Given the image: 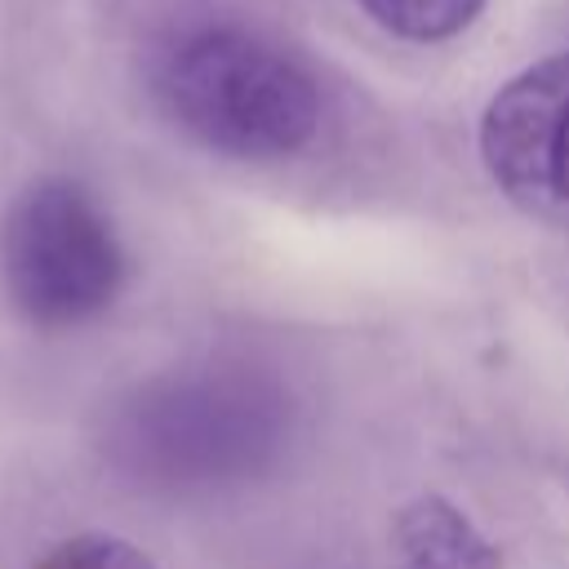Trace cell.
<instances>
[{
  "label": "cell",
  "mask_w": 569,
  "mask_h": 569,
  "mask_svg": "<svg viewBox=\"0 0 569 569\" xmlns=\"http://www.w3.org/2000/svg\"><path fill=\"white\" fill-rule=\"evenodd\" d=\"M151 93L187 138L231 160L293 156L320 124V89L307 67L236 22L164 40L151 58Z\"/></svg>",
  "instance_id": "6da1fadb"
},
{
  "label": "cell",
  "mask_w": 569,
  "mask_h": 569,
  "mask_svg": "<svg viewBox=\"0 0 569 569\" xmlns=\"http://www.w3.org/2000/svg\"><path fill=\"white\" fill-rule=\"evenodd\" d=\"M0 271L13 307L36 325H84L124 284V249L102 204L71 178L31 182L4 213Z\"/></svg>",
  "instance_id": "7a4b0ae2"
},
{
  "label": "cell",
  "mask_w": 569,
  "mask_h": 569,
  "mask_svg": "<svg viewBox=\"0 0 569 569\" xmlns=\"http://www.w3.org/2000/svg\"><path fill=\"white\" fill-rule=\"evenodd\" d=\"M267 422L244 387L218 378H169L129 396L111 422L120 467L147 480L187 485L240 471L262 445Z\"/></svg>",
  "instance_id": "3957f363"
},
{
  "label": "cell",
  "mask_w": 569,
  "mask_h": 569,
  "mask_svg": "<svg viewBox=\"0 0 569 569\" xmlns=\"http://www.w3.org/2000/svg\"><path fill=\"white\" fill-rule=\"evenodd\" d=\"M480 156L520 213L569 227V53L525 67L489 98Z\"/></svg>",
  "instance_id": "277c9868"
},
{
  "label": "cell",
  "mask_w": 569,
  "mask_h": 569,
  "mask_svg": "<svg viewBox=\"0 0 569 569\" xmlns=\"http://www.w3.org/2000/svg\"><path fill=\"white\" fill-rule=\"evenodd\" d=\"M391 569H498V547L449 498L427 493L391 516L387 533Z\"/></svg>",
  "instance_id": "5b68a950"
},
{
  "label": "cell",
  "mask_w": 569,
  "mask_h": 569,
  "mask_svg": "<svg viewBox=\"0 0 569 569\" xmlns=\"http://www.w3.org/2000/svg\"><path fill=\"white\" fill-rule=\"evenodd\" d=\"M360 9L400 40H449L485 9V0H360Z\"/></svg>",
  "instance_id": "8992f818"
},
{
  "label": "cell",
  "mask_w": 569,
  "mask_h": 569,
  "mask_svg": "<svg viewBox=\"0 0 569 569\" xmlns=\"http://www.w3.org/2000/svg\"><path fill=\"white\" fill-rule=\"evenodd\" d=\"M31 569H156V560L116 533L89 529V533H71L53 542Z\"/></svg>",
  "instance_id": "52a82bcc"
}]
</instances>
